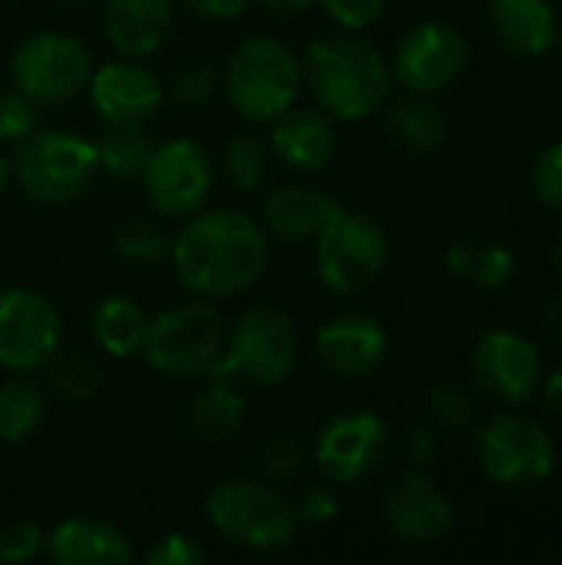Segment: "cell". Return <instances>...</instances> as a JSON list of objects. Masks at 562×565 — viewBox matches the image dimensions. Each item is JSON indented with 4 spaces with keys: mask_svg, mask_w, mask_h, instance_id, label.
<instances>
[{
    "mask_svg": "<svg viewBox=\"0 0 562 565\" xmlns=\"http://www.w3.org/2000/svg\"><path fill=\"white\" fill-rule=\"evenodd\" d=\"M169 262L189 295L222 301L258 285L268 268V238L262 222L238 209L195 212L172 238Z\"/></svg>",
    "mask_w": 562,
    "mask_h": 565,
    "instance_id": "cell-1",
    "label": "cell"
},
{
    "mask_svg": "<svg viewBox=\"0 0 562 565\" xmlns=\"http://www.w3.org/2000/svg\"><path fill=\"white\" fill-rule=\"evenodd\" d=\"M301 83L311 89L321 113L344 122H361L384 106L394 76L381 50L344 30L311 36L301 63Z\"/></svg>",
    "mask_w": 562,
    "mask_h": 565,
    "instance_id": "cell-2",
    "label": "cell"
},
{
    "mask_svg": "<svg viewBox=\"0 0 562 565\" xmlns=\"http://www.w3.org/2000/svg\"><path fill=\"white\" fill-rule=\"evenodd\" d=\"M219 83L242 119L268 126L295 106L301 93V63L282 40L252 36L229 53Z\"/></svg>",
    "mask_w": 562,
    "mask_h": 565,
    "instance_id": "cell-3",
    "label": "cell"
},
{
    "mask_svg": "<svg viewBox=\"0 0 562 565\" xmlns=\"http://www.w3.org/2000/svg\"><path fill=\"white\" fill-rule=\"evenodd\" d=\"M205 520L222 540L248 553H282L298 536L295 507L265 480L248 477L215 483L205 497Z\"/></svg>",
    "mask_w": 562,
    "mask_h": 565,
    "instance_id": "cell-4",
    "label": "cell"
},
{
    "mask_svg": "<svg viewBox=\"0 0 562 565\" xmlns=\"http://www.w3.org/2000/svg\"><path fill=\"white\" fill-rule=\"evenodd\" d=\"M298 364L295 321L278 308H248L222 341V354L205 371L209 381L245 387H278Z\"/></svg>",
    "mask_w": 562,
    "mask_h": 565,
    "instance_id": "cell-5",
    "label": "cell"
},
{
    "mask_svg": "<svg viewBox=\"0 0 562 565\" xmlns=\"http://www.w3.org/2000/svg\"><path fill=\"white\" fill-rule=\"evenodd\" d=\"M10 172L30 199L43 205H70L99 175L96 146L66 129H33L13 142Z\"/></svg>",
    "mask_w": 562,
    "mask_h": 565,
    "instance_id": "cell-6",
    "label": "cell"
},
{
    "mask_svg": "<svg viewBox=\"0 0 562 565\" xmlns=\"http://www.w3.org/2000/svg\"><path fill=\"white\" fill-rule=\"evenodd\" d=\"M225 321L209 298L182 301L149 318L142 358L162 377H195L205 374L222 354Z\"/></svg>",
    "mask_w": 562,
    "mask_h": 565,
    "instance_id": "cell-7",
    "label": "cell"
},
{
    "mask_svg": "<svg viewBox=\"0 0 562 565\" xmlns=\"http://www.w3.org/2000/svg\"><path fill=\"white\" fill-rule=\"evenodd\" d=\"M388 265L384 228L351 209H338L315 238V275L335 295H358L371 288Z\"/></svg>",
    "mask_w": 562,
    "mask_h": 565,
    "instance_id": "cell-8",
    "label": "cell"
},
{
    "mask_svg": "<svg viewBox=\"0 0 562 565\" xmlns=\"http://www.w3.org/2000/svg\"><path fill=\"white\" fill-rule=\"evenodd\" d=\"M93 73L89 50L83 40L63 30H43L26 36L10 56L13 86L43 106H60L76 99Z\"/></svg>",
    "mask_w": 562,
    "mask_h": 565,
    "instance_id": "cell-9",
    "label": "cell"
},
{
    "mask_svg": "<svg viewBox=\"0 0 562 565\" xmlns=\"http://www.w3.org/2000/svg\"><path fill=\"white\" fill-rule=\"evenodd\" d=\"M477 460L503 490H530L556 467V444L543 424L520 414H497L477 434Z\"/></svg>",
    "mask_w": 562,
    "mask_h": 565,
    "instance_id": "cell-10",
    "label": "cell"
},
{
    "mask_svg": "<svg viewBox=\"0 0 562 565\" xmlns=\"http://www.w3.org/2000/svg\"><path fill=\"white\" fill-rule=\"evenodd\" d=\"M149 205L162 218H189L212 195V159L195 139H166L152 149L139 175Z\"/></svg>",
    "mask_w": 562,
    "mask_h": 565,
    "instance_id": "cell-11",
    "label": "cell"
},
{
    "mask_svg": "<svg viewBox=\"0 0 562 565\" xmlns=\"http://www.w3.org/2000/svg\"><path fill=\"white\" fill-rule=\"evenodd\" d=\"M467 56H470V46L454 23L427 20L407 30L404 40L397 43L394 60H391V76L407 93L431 96V93L447 89L464 73Z\"/></svg>",
    "mask_w": 562,
    "mask_h": 565,
    "instance_id": "cell-12",
    "label": "cell"
},
{
    "mask_svg": "<svg viewBox=\"0 0 562 565\" xmlns=\"http://www.w3.org/2000/svg\"><path fill=\"white\" fill-rule=\"evenodd\" d=\"M388 454V427L371 411H354L331 417L318 437L311 460L328 483L354 487L368 480Z\"/></svg>",
    "mask_w": 562,
    "mask_h": 565,
    "instance_id": "cell-13",
    "label": "cell"
},
{
    "mask_svg": "<svg viewBox=\"0 0 562 565\" xmlns=\"http://www.w3.org/2000/svg\"><path fill=\"white\" fill-rule=\"evenodd\" d=\"M60 351V315L30 288L0 291V364L13 374L43 367Z\"/></svg>",
    "mask_w": 562,
    "mask_h": 565,
    "instance_id": "cell-14",
    "label": "cell"
},
{
    "mask_svg": "<svg viewBox=\"0 0 562 565\" xmlns=\"http://www.w3.org/2000/svg\"><path fill=\"white\" fill-rule=\"evenodd\" d=\"M86 93L106 126H149L166 103V89L156 73L129 56L96 66L89 73Z\"/></svg>",
    "mask_w": 562,
    "mask_h": 565,
    "instance_id": "cell-15",
    "label": "cell"
},
{
    "mask_svg": "<svg viewBox=\"0 0 562 565\" xmlns=\"http://www.w3.org/2000/svg\"><path fill=\"white\" fill-rule=\"evenodd\" d=\"M470 367H474L477 384L503 404L530 401L543 381L540 351L523 334H513V331L480 334L470 354Z\"/></svg>",
    "mask_w": 562,
    "mask_h": 565,
    "instance_id": "cell-16",
    "label": "cell"
},
{
    "mask_svg": "<svg viewBox=\"0 0 562 565\" xmlns=\"http://www.w3.org/2000/svg\"><path fill=\"white\" fill-rule=\"evenodd\" d=\"M384 513L394 536L407 546H437L454 526V507L447 493L424 470H411L391 487Z\"/></svg>",
    "mask_w": 562,
    "mask_h": 565,
    "instance_id": "cell-17",
    "label": "cell"
},
{
    "mask_svg": "<svg viewBox=\"0 0 562 565\" xmlns=\"http://www.w3.org/2000/svg\"><path fill=\"white\" fill-rule=\"evenodd\" d=\"M315 354L338 377H368L388 358V334L378 318L344 311L315 331Z\"/></svg>",
    "mask_w": 562,
    "mask_h": 565,
    "instance_id": "cell-18",
    "label": "cell"
},
{
    "mask_svg": "<svg viewBox=\"0 0 562 565\" xmlns=\"http://www.w3.org/2000/svg\"><path fill=\"white\" fill-rule=\"evenodd\" d=\"M272 126L268 149L272 159L295 172H318L331 162L338 149V132L328 113L321 109H288Z\"/></svg>",
    "mask_w": 562,
    "mask_h": 565,
    "instance_id": "cell-19",
    "label": "cell"
},
{
    "mask_svg": "<svg viewBox=\"0 0 562 565\" xmlns=\"http://www.w3.org/2000/svg\"><path fill=\"white\" fill-rule=\"evenodd\" d=\"M172 26V0H106L103 33L119 56L146 60L162 50Z\"/></svg>",
    "mask_w": 562,
    "mask_h": 565,
    "instance_id": "cell-20",
    "label": "cell"
},
{
    "mask_svg": "<svg viewBox=\"0 0 562 565\" xmlns=\"http://www.w3.org/2000/svg\"><path fill=\"white\" fill-rule=\"evenodd\" d=\"M341 205L315 185H282L262 202V228L285 242H315Z\"/></svg>",
    "mask_w": 562,
    "mask_h": 565,
    "instance_id": "cell-21",
    "label": "cell"
},
{
    "mask_svg": "<svg viewBox=\"0 0 562 565\" xmlns=\"http://www.w3.org/2000/svg\"><path fill=\"white\" fill-rule=\"evenodd\" d=\"M43 553L56 565H123L132 559V546L116 526L79 516L56 523L43 540Z\"/></svg>",
    "mask_w": 562,
    "mask_h": 565,
    "instance_id": "cell-22",
    "label": "cell"
},
{
    "mask_svg": "<svg viewBox=\"0 0 562 565\" xmlns=\"http://www.w3.org/2000/svg\"><path fill=\"white\" fill-rule=\"evenodd\" d=\"M494 33L513 56H543L553 50L560 23L550 0H487Z\"/></svg>",
    "mask_w": 562,
    "mask_h": 565,
    "instance_id": "cell-23",
    "label": "cell"
},
{
    "mask_svg": "<svg viewBox=\"0 0 562 565\" xmlns=\"http://www.w3.org/2000/svg\"><path fill=\"white\" fill-rule=\"evenodd\" d=\"M245 394L232 381H209V387L195 394L185 424L199 444H229L245 427Z\"/></svg>",
    "mask_w": 562,
    "mask_h": 565,
    "instance_id": "cell-24",
    "label": "cell"
},
{
    "mask_svg": "<svg viewBox=\"0 0 562 565\" xmlns=\"http://www.w3.org/2000/svg\"><path fill=\"white\" fill-rule=\"evenodd\" d=\"M146 328H149V315L126 295L103 298L89 315V331H93L96 348L119 361L142 351Z\"/></svg>",
    "mask_w": 562,
    "mask_h": 565,
    "instance_id": "cell-25",
    "label": "cell"
},
{
    "mask_svg": "<svg viewBox=\"0 0 562 565\" xmlns=\"http://www.w3.org/2000/svg\"><path fill=\"white\" fill-rule=\"evenodd\" d=\"M384 129H388V136H391L401 149L424 156V152H434V149L444 142V136H447V119H444L441 106H434L427 96L411 93V96H404V99H397V103L388 106V113H384Z\"/></svg>",
    "mask_w": 562,
    "mask_h": 565,
    "instance_id": "cell-26",
    "label": "cell"
},
{
    "mask_svg": "<svg viewBox=\"0 0 562 565\" xmlns=\"http://www.w3.org/2000/svg\"><path fill=\"white\" fill-rule=\"evenodd\" d=\"M447 268L454 278L477 288H503L513 278L517 258L503 242L494 238H460L447 248Z\"/></svg>",
    "mask_w": 562,
    "mask_h": 565,
    "instance_id": "cell-27",
    "label": "cell"
},
{
    "mask_svg": "<svg viewBox=\"0 0 562 565\" xmlns=\"http://www.w3.org/2000/svg\"><path fill=\"white\" fill-rule=\"evenodd\" d=\"M96 162L116 182H136L156 149L146 126H106L96 139Z\"/></svg>",
    "mask_w": 562,
    "mask_h": 565,
    "instance_id": "cell-28",
    "label": "cell"
},
{
    "mask_svg": "<svg viewBox=\"0 0 562 565\" xmlns=\"http://www.w3.org/2000/svg\"><path fill=\"white\" fill-rule=\"evenodd\" d=\"M46 420V394L26 374L10 377L0 387V440L3 444H26L40 434Z\"/></svg>",
    "mask_w": 562,
    "mask_h": 565,
    "instance_id": "cell-29",
    "label": "cell"
},
{
    "mask_svg": "<svg viewBox=\"0 0 562 565\" xmlns=\"http://www.w3.org/2000/svg\"><path fill=\"white\" fill-rule=\"evenodd\" d=\"M268 166H272V149L268 139H262L252 129L235 132L225 149H222V172L229 179V185L242 195L262 192L268 182Z\"/></svg>",
    "mask_w": 562,
    "mask_h": 565,
    "instance_id": "cell-30",
    "label": "cell"
},
{
    "mask_svg": "<svg viewBox=\"0 0 562 565\" xmlns=\"http://www.w3.org/2000/svg\"><path fill=\"white\" fill-rule=\"evenodd\" d=\"M43 367H46L50 387L63 401H89V397H96V391L103 384L99 364L89 354H79V351H66V354L56 351Z\"/></svg>",
    "mask_w": 562,
    "mask_h": 565,
    "instance_id": "cell-31",
    "label": "cell"
},
{
    "mask_svg": "<svg viewBox=\"0 0 562 565\" xmlns=\"http://www.w3.org/2000/svg\"><path fill=\"white\" fill-rule=\"evenodd\" d=\"M169 245L172 238L152 218H129L113 235L116 255L129 265H159L162 258H169Z\"/></svg>",
    "mask_w": 562,
    "mask_h": 565,
    "instance_id": "cell-32",
    "label": "cell"
},
{
    "mask_svg": "<svg viewBox=\"0 0 562 565\" xmlns=\"http://www.w3.org/2000/svg\"><path fill=\"white\" fill-rule=\"evenodd\" d=\"M308 467V454L291 437H268L255 450V470L265 483H288Z\"/></svg>",
    "mask_w": 562,
    "mask_h": 565,
    "instance_id": "cell-33",
    "label": "cell"
},
{
    "mask_svg": "<svg viewBox=\"0 0 562 565\" xmlns=\"http://www.w3.org/2000/svg\"><path fill=\"white\" fill-rule=\"evenodd\" d=\"M427 414H431L434 427L457 434V430H467L477 420V404L457 384H434L427 391Z\"/></svg>",
    "mask_w": 562,
    "mask_h": 565,
    "instance_id": "cell-34",
    "label": "cell"
},
{
    "mask_svg": "<svg viewBox=\"0 0 562 565\" xmlns=\"http://www.w3.org/2000/svg\"><path fill=\"white\" fill-rule=\"evenodd\" d=\"M215 86H219V73H215L209 63L195 60V63L182 66V70L172 76L166 96H172V99L182 103V106H202V103L212 99Z\"/></svg>",
    "mask_w": 562,
    "mask_h": 565,
    "instance_id": "cell-35",
    "label": "cell"
},
{
    "mask_svg": "<svg viewBox=\"0 0 562 565\" xmlns=\"http://www.w3.org/2000/svg\"><path fill=\"white\" fill-rule=\"evenodd\" d=\"M36 129V103L17 86L0 93V142H20Z\"/></svg>",
    "mask_w": 562,
    "mask_h": 565,
    "instance_id": "cell-36",
    "label": "cell"
},
{
    "mask_svg": "<svg viewBox=\"0 0 562 565\" xmlns=\"http://www.w3.org/2000/svg\"><path fill=\"white\" fill-rule=\"evenodd\" d=\"M533 192L540 195V202H547L550 209L562 212V139L547 146L537 162H533Z\"/></svg>",
    "mask_w": 562,
    "mask_h": 565,
    "instance_id": "cell-37",
    "label": "cell"
},
{
    "mask_svg": "<svg viewBox=\"0 0 562 565\" xmlns=\"http://www.w3.org/2000/svg\"><path fill=\"white\" fill-rule=\"evenodd\" d=\"M146 565H202L209 553L185 533H166L146 550Z\"/></svg>",
    "mask_w": 562,
    "mask_h": 565,
    "instance_id": "cell-38",
    "label": "cell"
},
{
    "mask_svg": "<svg viewBox=\"0 0 562 565\" xmlns=\"http://www.w3.org/2000/svg\"><path fill=\"white\" fill-rule=\"evenodd\" d=\"M46 533L36 523H10L0 530V563H30L43 553Z\"/></svg>",
    "mask_w": 562,
    "mask_h": 565,
    "instance_id": "cell-39",
    "label": "cell"
},
{
    "mask_svg": "<svg viewBox=\"0 0 562 565\" xmlns=\"http://www.w3.org/2000/svg\"><path fill=\"white\" fill-rule=\"evenodd\" d=\"M318 3L328 10V17L335 23H341L351 33L374 26L388 10V0H318Z\"/></svg>",
    "mask_w": 562,
    "mask_h": 565,
    "instance_id": "cell-40",
    "label": "cell"
},
{
    "mask_svg": "<svg viewBox=\"0 0 562 565\" xmlns=\"http://www.w3.org/2000/svg\"><path fill=\"white\" fill-rule=\"evenodd\" d=\"M291 507H295L298 523H311V526H325L338 516V497L328 487H308Z\"/></svg>",
    "mask_w": 562,
    "mask_h": 565,
    "instance_id": "cell-41",
    "label": "cell"
},
{
    "mask_svg": "<svg viewBox=\"0 0 562 565\" xmlns=\"http://www.w3.org/2000/svg\"><path fill=\"white\" fill-rule=\"evenodd\" d=\"M404 457L411 470H427L434 463V430L427 424H411L404 434Z\"/></svg>",
    "mask_w": 562,
    "mask_h": 565,
    "instance_id": "cell-42",
    "label": "cell"
},
{
    "mask_svg": "<svg viewBox=\"0 0 562 565\" xmlns=\"http://www.w3.org/2000/svg\"><path fill=\"white\" fill-rule=\"evenodd\" d=\"M182 7L205 20H235L252 7V0H182Z\"/></svg>",
    "mask_w": 562,
    "mask_h": 565,
    "instance_id": "cell-43",
    "label": "cell"
},
{
    "mask_svg": "<svg viewBox=\"0 0 562 565\" xmlns=\"http://www.w3.org/2000/svg\"><path fill=\"white\" fill-rule=\"evenodd\" d=\"M540 331L553 341L562 344V291L550 295L540 308Z\"/></svg>",
    "mask_w": 562,
    "mask_h": 565,
    "instance_id": "cell-44",
    "label": "cell"
},
{
    "mask_svg": "<svg viewBox=\"0 0 562 565\" xmlns=\"http://www.w3.org/2000/svg\"><path fill=\"white\" fill-rule=\"evenodd\" d=\"M315 3H318V0H262V7H265L268 13L282 17V20L301 17V13H308Z\"/></svg>",
    "mask_w": 562,
    "mask_h": 565,
    "instance_id": "cell-45",
    "label": "cell"
},
{
    "mask_svg": "<svg viewBox=\"0 0 562 565\" xmlns=\"http://www.w3.org/2000/svg\"><path fill=\"white\" fill-rule=\"evenodd\" d=\"M543 404H547L550 414L562 417V364L547 377V384H543Z\"/></svg>",
    "mask_w": 562,
    "mask_h": 565,
    "instance_id": "cell-46",
    "label": "cell"
},
{
    "mask_svg": "<svg viewBox=\"0 0 562 565\" xmlns=\"http://www.w3.org/2000/svg\"><path fill=\"white\" fill-rule=\"evenodd\" d=\"M7 182H10V162H3V156H0V195L7 189Z\"/></svg>",
    "mask_w": 562,
    "mask_h": 565,
    "instance_id": "cell-47",
    "label": "cell"
},
{
    "mask_svg": "<svg viewBox=\"0 0 562 565\" xmlns=\"http://www.w3.org/2000/svg\"><path fill=\"white\" fill-rule=\"evenodd\" d=\"M556 268H560V275H562V238H560V245H556Z\"/></svg>",
    "mask_w": 562,
    "mask_h": 565,
    "instance_id": "cell-48",
    "label": "cell"
},
{
    "mask_svg": "<svg viewBox=\"0 0 562 565\" xmlns=\"http://www.w3.org/2000/svg\"><path fill=\"white\" fill-rule=\"evenodd\" d=\"M56 3H86V0H56Z\"/></svg>",
    "mask_w": 562,
    "mask_h": 565,
    "instance_id": "cell-49",
    "label": "cell"
}]
</instances>
